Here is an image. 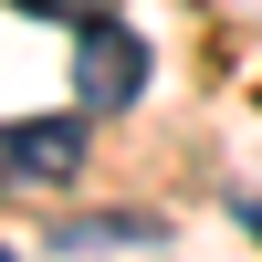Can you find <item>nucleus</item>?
Returning a JSON list of instances; mask_svg holds the SVG:
<instances>
[{"label": "nucleus", "mask_w": 262, "mask_h": 262, "mask_svg": "<svg viewBox=\"0 0 262 262\" xmlns=\"http://www.w3.org/2000/svg\"><path fill=\"white\" fill-rule=\"evenodd\" d=\"M74 95H84V116H126V105L147 95V42L126 32L116 11L74 21Z\"/></svg>", "instance_id": "1"}, {"label": "nucleus", "mask_w": 262, "mask_h": 262, "mask_svg": "<svg viewBox=\"0 0 262 262\" xmlns=\"http://www.w3.org/2000/svg\"><path fill=\"white\" fill-rule=\"evenodd\" d=\"M84 168V116H21L0 126V189H63Z\"/></svg>", "instance_id": "2"}, {"label": "nucleus", "mask_w": 262, "mask_h": 262, "mask_svg": "<svg viewBox=\"0 0 262 262\" xmlns=\"http://www.w3.org/2000/svg\"><path fill=\"white\" fill-rule=\"evenodd\" d=\"M53 242H63V252H147L158 221H147V210H105V221H63Z\"/></svg>", "instance_id": "3"}, {"label": "nucleus", "mask_w": 262, "mask_h": 262, "mask_svg": "<svg viewBox=\"0 0 262 262\" xmlns=\"http://www.w3.org/2000/svg\"><path fill=\"white\" fill-rule=\"evenodd\" d=\"M11 11H32V21H95V0H11Z\"/></svg>", "instance_id": "4"}, {"label": "nucleus", "mask_w": 262, "mask_h": 262, "mask_svg": "<svg viewBox=\"0 0 262 262\" xmlns=\"http://www.w3.org/2000/svg\"><path fill=\"white\" fill-rule=\"evenodd\" d=\"M242 231H252V242H262V200H242Z\"/></svg>", "instance_id": "5"}, {"label": "nucleus", "mask_w": 262, "mask_h": 262, "mask_svg": "<svg viewBox=\"0 0 262 262\" xmlns=\"http://www.w3.org/2000/svg\"><path fill=\"white\" fill-rule=\"evenodd\" d=\"M0 262H21V252H11V242H0Z\"/></svg>", "instance_id": "6"}]
</instances>
